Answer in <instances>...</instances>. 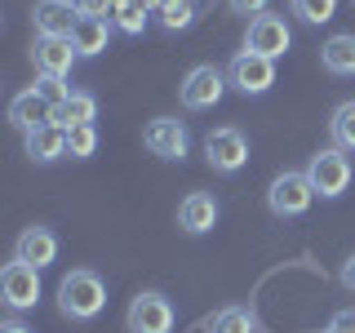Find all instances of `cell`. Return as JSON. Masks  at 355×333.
Masks as SVG:
<instances>
[{
	"mask_svg": "<svg viewBox=\"0 0 355 333\" xmlns=\"http://www.w3.org/2000/svg\"><path fill=\"white\" fill-rule=\"evenodd\" d=\"M103 307H107V284L98 271L76 266V271H67L58 280V311L67 320H94V316H103Z\"/></svg>",
	"mask_w": 355,
	"mask_h": 333,
	"instance_id": "cell-1",
	"label": "cell"
},
{
	"mask_svg": "<svg viewBox=\"0 0 355 333\" xmlns=\"http://www.w3.org/2000/svg\"><path fill=\"white\" fill-rule=\"evenodd\" d=\"M311 200H315V187H311L306 169H284L271 182V191H266V205H271L275 218H302L311 209Z\"/></svg>",
	"mask_w": 355,
	"mask_h": 333,
	"instance_id": "cell-2",
	"label": "cell"
},
{
	"mask_svg": "<svg viewBox=\"0 0 355 333\" xmlns=\"http://www.w3.org/2000/svg\"><path fill=\"white\" fill-rule=\"evenodd\" d=\"M351 160H347V151L342 147H324V151H315L311 155V164H306V178H311V187H315V196H324V200H338L342 191L351 187Z\"/></svg>",
	"mask_w": 355,
	"mask_h": 333,
	"instance_id": "cell-3",
	"label": "cell"
},
{
	"mask_svg": "<svg viewBox=\"0 0 355 333\" xmlns=\"http://www.w3.org/2000/svg\"><path fill=\"white\" fill-rule=\"evenodd\" d=\"M244 49L249 53H262V58H284L288 49H293V31H288V22L280 14H258L249 18V31H244Z\"/></svg>",
	"mask_w": 355,
	"mask_h": 333,
	"instance_id": "cell-4",
	"label": "cell"
},
{
	"mask_svg": "<svg viewBox=\"0 0 355 333\" xmlns=\"http://www.w3.org/2000/svg\"><path fill=\"white\" fill-rule=\"evenodd\" d=\"M227 76L218 71V67H191L187 71V80L178 85V98H182V107L187 111H209V107H218L222 103V94H227Z\"/></svg>",
	"mask_w": 355,
	"mask_h": 333,
	"instance_id": "cell-5",
	"label": "cell"
},
{
	"mask_svg": "<svg viewBox=\"0 0 355 333\" xmlns=\"http://www.w3.org/2000/svg\"><path fill=\"white\" fill-rule=\"evenodd\" d=\"M125 325H129V333H169L173 329V302L164 293H155V289H147V293H138L129 302Z\"/></svg>",
	"mask_w": 355,
	"mask_h": 333,
	"instance_id": "cell-6",
	"label": "cell"
},
{
	"mask_svg": "<svg viewBox=\"0 0 355 333\" xmlns=\"http://www.w3.org/2000/svg\"><path fill=\"white\" fill-rule=\"evenodd\" d=\"M205 155L218 173H240L244 160H249V138L236 129V125H222V129H209L205 138Z\"/></svg>",
	"mask_w": 355,
	"mask_h": 333,
	"instance_id": "cell-7",
	"label": "cell"
},
{
	"mask_svg": "<svg viewBox=\"0 0 355 333\" xmlns=\"http://www.w3.org/2000/svg\"><path fill=\"white\" fill-rule=\"evenodd\" d=\"M0 298H5L9 311H31L40 302V271L14 258L5 271H0Z\"/></svg>",
	"mask_w": 355,
	"mask_h": 333,
	"instance_id": "cell-8",
	"label": "cell"
},
{
	"mask_svg": "<svg viewBox=\"0 0 355 333\" xmlns=\"http://www.w3.org/2000/svg\"><path fill=\"white\" fill-rule=\"evenodd\" d=\"M227 80L240 89V94H266V89L275 85V62L271 58H262V53H249V49H240L236 58H231L227 67Z\"/></svg>",
	"mask_w": 355,
	"mask_h": 333,
	"instance_id": "cell-9",
	"label": "cell"
},
{
	"mask_svg": "<svg viewBox=\"0 0 355 333\" xmlns=\"http://www.w3.org/2000/svg\"><path fill=\"white\" fill-rule=\"evenodd\" d=\"M142 142H147L151 155H160V160H187V151H191V138H187L182 120L173 116H155L147 129H142Z\"/></svg>",
	"mask_w": 355,
	"mask_h": 333,
	"instance_id": "cell-10",
	"label": "cell"
},
{
	"mask_svg": "<svg viewBox=\"0 0 355 333\" xmlns=\"http://www.w3.org/2000/svg\"><path fill=\"white\" fill-rule=\"evenodd\" d=\"M76 22H80V9L71 0H40L36 14H31V27L44 40H71L76 36Z\"/></svg>",
	"mask_w": 355,
	"mask_h": 333,
	"instance_id": "cell-11",
	"label": "cell"
},
{
	"mask_svg": "<svg viewBox=\"0 0 355 333\" xmlns=\"http://www.w3.org/2000/svg\"><path fill=\"white\" fill-rule=\"evenodd\" d=\"M14 258L18 262H27V266H36V271H44L49 262H58V236H53L49 227H27L18 236V244H14Z\"/></svg>",
	"mask_w": 355,
	"mask_h": 333,
	"instance_id": "cell-12",
	"label": "cell"
},
{
	"mask_svg": "<svg viewBox=\"0 0 355 333\" xmlns=\"http://www.w3.org/2000/svg\"><path fill=\"white\" fill-rule=\"evenodd\" d=\"M76 58H80V53H76L71 40H44V36H36V44H31V62H36L40 76H62V80H67V71H71Z\"/></svg>",
	"mask_w": 355,
	"mask_h": 333,
	"instance_id": "cell-13",
	"label": "cell"
},
{
	"mask_svg": "<svg viewBox=\"0 0 355 333\" xmlns=\"http://www.w3.org/2000/svg\"><path fill=\"white\" fill-rule=\"evenodd\" d=\"M214 222H218V200L209 191H191L178 205V227L187 236H205V231H214Z\"/></svg>",
	"mask_w": 355,
	"mask_h": 333,
	"instance_id": "cell-14",
	"label": "cell"
},
{
	"mask_svg": "<svg viewBox=\"0 0 355 333\" xmlns=\"http://www.w3.org/2000/svg\"><path fill=\"white\" fill-rule=\"evenodd\" d=\"M22 147H27V155L36 164H53V160L67 155V129H58L53 120L40 125V129H27V133H22Z\"/></svg>",
	"mask_w": 355,
	"mask_h": 333,
	"instance_id": "cell-15",
	"label": "cell"
},
{
	"mask_svg": "<svg viewBox=\"0 0 355 333\" xmlns=\"http://www.w3.org/2000/svg\"><path fill=\"white\" fill-rule=\"evenodd\" d=\"M9 120L27 133V129H40V125H49L53 120V103L40 94V89H27V94H18L14 103H9Z\"/></svg>",
	"mask_w": 355,
	"mask_h": 333,
	"instance_id": "cell-16",
	"label": "cell"
},
{
	"mask_svg": "<svg viewBox=\"0 0 355 333\" xmlns=\"http://www.w3.org/2000/svg\"><path fill=\"white\" fill-rule=\"evenodd\" d=\"M94 116H98V98L94 94H71V98H62L58 107H53V125L58 129H80V125H94Z\"/></svg>",
	"mask_w": 355,
	"mask_h": 333,
	"instance_id": "cell-17",
	"label": "cell"
},
{
	"mask_svg": "<svg viewBox=\"0 0 355 333\" xmlns=\"http://www.w3.org/2000/svg\"><path fill=\"white\" fill-rule=\"evenodd\" d=\"M71 44H76V53H80V58L103 53L107 44H111V18H80V22H76Z\"/></svg>",
	"mask_w": 355,
	"mask_h": 333,
	"instance_id": "cell-18",
	"label": "cell"
},
{
	"mask_svg": "<svg viewBox=\"0 0 355 333\" xmlns=\"http://www.w3.org/2000/svg\"><path fill=\"white\" fill-rule=\"evenodd\" d=\"M320 62L333 76H355V36H333L320 44Z\"/></svg>",
	"mask_w": 355,
	"mask_h": 333,
	"instance_id": "cell-19",
	"label": "cell"
},
{
	"mask_svg": "<svg viewBox=\"0 0 355 333\" xmlns=\"http://www.w3.org/2000/svg\"><path fill=\"white\" fill-rule=\"evenodd\" d=\"M147 14L151 9H142V0H107L111 27H120L125 36H142L147 31Z\"/></svg>",
	"mask_w": 355,
	"mask_h": 333,
	"instance_id": "cell-20",
	"label": "cell"
},
{
	"mask_svg": "<svg viewBox=\"0 0 355 333\" xmlns=\"http://www.w3.org/2000/svg\"><path fill=\"white\" fill-rule=\"evenodd\" d=\"M329 133H333V147L355 151V98H347V103L333 107V116H329Z\"/></svg>",
	"mask_w": 355,
	"mask_h": 333,
	"instance_id": "cell-21",
	"label": "cell"
},
{
	"mask_svg": "<svg viewBox=\"0 0 355 333\" xmlns=\"http://www.w3.org/2000/svg\"><path fill=\"white\" fill-rule=\"evenodd\" d=\"M209 333H258V316L249 307H222L214 316Z\"/></svg>",
	"mask_w": 355,
	"mask_h": 333,
	"instance_id": "cell-22",
	"label": "cell"
},
{
	"mask_svg": "<svg viewBox=\"0 0 355 333\" xmlns=\"http://www.w3.org/2000/svg\"><path fill=\"white\" fill-rule=\"evenodd\" d=\"M155 22H160L164 31H187L196 22V5L191 0H164V5L155 9Z\"/></svg>",
	"mask_w": 355,
	"mask_h": 333,
	"instance_id": "cell-23",
	"label": "cell"
},
{
	"mask_svg": "<svg viewBox=\"0 0 355 333\" xmlns=\"http://www.w3.org/2000/svg\"><path fill=\"white\" fill-rule=\"evenodd\" d=\"M288 9H293L306 27H320V22H329L338 14V0H288Z\"/></svg>",
	"mask_w": 355,
	"mask_h": 333,
	"instance_id": "cell-24",
	"label": "cell"
},
{
	"mask_svg": "<svg viewBox=\"0 0 355 333\" xmlns=\"http://www.w3.org/2000/svg\"><path fill=\"white\" fill-rule=\"evenodd\" d=\"M94 151H98V129L94 125H80V129L67 133V155H71V160H89Z\"/></svg>",
	"mask_w": 355,
	"mask_h": 333,
	"instance_id": "cell-25",
	"label": "cell"
},
{
	"mask_svg": "<svg viewBox=\"0 0 355 333\" xmlns=\"http://www.w3.org/2000/svg\"><path fill=\"white\" fill-rule=\"evenodd\" d=\"M36 89H40L44 98H49L53 107H58L62 98H71V89H67V80H62V76H40V80H36Z\"/></svg>",
	"mask_w": 355,
	"mask_h": 333,
	"instance_id": "cell-26",
	"label": "cell"
},
{
	"mask_svg": "<svg viewBox=\"0 0 355 333\" xmlns=\"http://www.w3.org/2000/svg\"><path fill=\"white\" fill-rule=\"evenodd\" d=\"M324 333H355V307L338 311V316L329 320V329H324Z\"/></svg>",
	"mask_w": 355,
	"mask_h": 333,
	"instance_id": "cell-27",
	"label": "cell"
},
{
	"mask_svg": "<svg viewBox=\"0 0 355 333\" xmlns=\"http://www.w3.org/2000/svg\"><path fill=\"white\" fill-rule=\"evenodd\" d=\"M227 5H231V14H253V18H258V14H266L271 0H227Z\"/></svg>",
	"mask_w": 355,
	"mask_h": 333,
	"instance_id": "cell-28",
	"label": "cell"
},
{
	"mask_svg": "<svg viewBox=\"0 0 355 333\" xmlns=\"http://www.w3.org/2000/svg\"><path fill=\"white\" fill-rule=\"evenodd\" d=\"M76 9H80V18H103L107 14V0H71Z\"/></svg>",
	"mask_w": 355,
	"mask_h": 333,
	"instance_id": "cell-29",
	"label": "cell"
},
{
	"mask_svg": "<svg viewBox=\"0 0 355 333\" xmlns=\"http://www.w3.org/2000/svg\"><path fill=\"white\" fill-rule=\"evenodd\" d=\"M342 284H347L351 293H355V253H351L347 262H342Z\"/></svg>",
	"mask_w": 355,
	"mask_h": 333,
	"instance_id": "cell-30",
	"label": "cell"
},
{
	"mask_svg": "<svg viewBox=\"0 0 355 333\" xmlns=\"http://www.w3.org/2000/svg\"><path fill=\"white\" fill-rule=\"evenodd\" d=\"M0 333H36V329H27V325H18V320H9V325H0Z\"/></svg>",
	"mask_w": 355,
	"mask_h": 333,
	"instance_id": "cell-31",
	"label": "cell"
},
{
	"mask_svg": "<svg viewBox=\"0 0 355 333\" xmlns=\"http://www.w3.org/2000/svg\"><path fill=\"white\" fill-rule=\"evenodd\" d=\"M160 5H164V0H142V9H151V14H155Z\"/></svg>",
	"mask_w": 355,
	"mask_h": 333,
	"instance_id": "cell-32",
	"label": "cell"
}]
</instances>
